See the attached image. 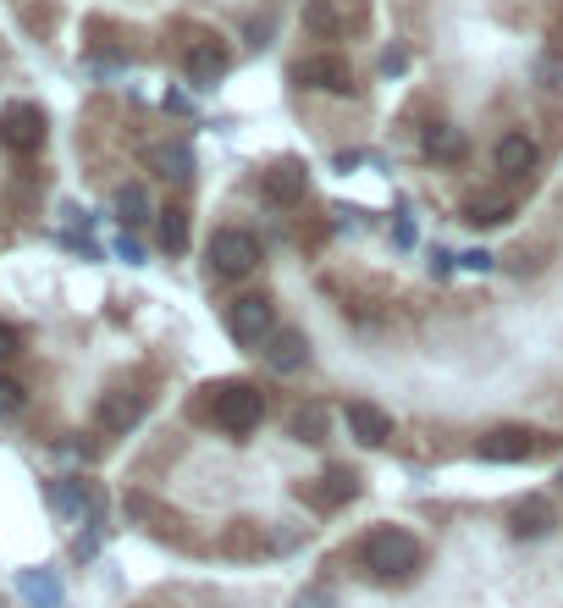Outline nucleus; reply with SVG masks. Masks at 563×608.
I'll return each mask as SVG.
<instances>
[{"label": "nucleus", "mask_w": 563, "mask_h": 608, "mask_svg": "<svg viewBox=\"0 0 563 608\" xmlns=\"http://www.w3.org/2000/svg\"><path fill=\"white\" fill-rule=\"evenodd\" d=\"M425 548L409 526H376L365 542H359V570L371 581H409L421 570Z\"/></svg>", "instance_id": "nucleus-1"}, {"label": "nucleus", "mask_w": 563, "mask_h": 608, "mask_svg": "<svg viewBox=\"0 0 563 608\" xmlns=\"http://www.w3.org/2000/svg\"><path fill=\"white\" fill-rule=\"evenodd\" d=\"M210 415H216L221 432L249 438L260 426V415H266V393L255 382H221V388H210Z\"/></svg>", "instance_id": "nucleus-2"}, {"label": "nucleus", "mask_w": 563, "mask_h": 608, "mask_svg": "<svg viewBox=\"0 0 563 608\" xmlns=\"http://www.w3.org/2000/svg\"><path fill=\"white\" fill-rule=\"evenodd\" d=\"M260 266V244L244 227H216L210 233V272L216 277H249Z\"/></svg>", "instance_id": "nucleus-3"}, {"label": "nucleus", "mask_w": 563, "mask_h": 608, "mask_svg": "<svg viewBox=\"0 0 563 608\" xmlns=\"http://www.w3.org/2000/svg\"><path fill=\"white\" fill-rule=\"evenodd\" d=\"M0 145L11 155H39L45 150V111L28 100H11L0 111Z\"/></svg>", "instance_id": "nucleus-4"}, {"label": "nucleus", "mask_w": 563, "mask_h": 608, "mask_svg": "<svg viewBox=\"0 0 563 608\" xmlns=\"http://www.w3.org/2000/svg\"><path fill=\"white\" fill-rule=\"evenodd\" d=\"M547 443L536 438V432H525V426H497V432H486L481 443H475V454L486 459V464H520V459L542 454Z\"/></svg>", "instance_id": "nucleus-5"}, {"label": "nucleus", "mask_w": 563, "mask_h": 608, "mask_svg": "<svg viewBox=\"0 0 563 608\" xmlns=\"http://www.w3.org/2000/svg\"><path fill=\"white\" fill-rule=\"evenodd\" d=\"M227 332L238 337V343H266L271 332H277V315H271V304L266 300H238L233 310H227Z\"/></svg>", "instance_id": "nucleus-6"}, {"label": "nucleus", "mask_w": 563, "mask_h": 608, "mask_svg": "<svg viewBox=\"0 0 563 608\" xmlns=\"http://www.w3.org/2000/svg\"><path fill=\"white\" fill-rule=\"evenodd\" d=\"M266 365L277 371V376H293V371H304V360H309V337L298 332V326H277L266 343Z\"/></svg>", "instance_id": "nucleus-7"}, {"label": "nucleus", "mask_w": 563, "mask_h": 608, "mask_svg": "<svg viewBox=\"0 0 563 608\" xmlns=\"http://www.w3.org/2000/svg\"><path fill=\"white\" fill-rule=\"evenodd\" d=\"M298 84H309V89H320V95H348V89H354L343 56H304V61H298Z\"/></svg>", "instance_id": "nucleus-8"}, {"label": "nucleus", "mask_w": 563, "mask_h": 608, "mask_svg": "<svg viewBox=\"0 0 563 608\" xmlns=\"http://www.w3.org/2000/svg\"><path fill=\"white\" fill-rule=\"evenodd\" d=\"M343 421H348V432H354L365 449H382V443L393 438V415H387L382 404H371V399H354V404L343 410Z\"/></svg>", "instance_id": "nucleus-9"}, {"label": "nucleus", "mask_w": 563, "mask_h": 608, "mask_svg": "<svg viewBox=\"0 0 563 608\" xmlns=\"http://www.w3.org/2000/svg\"><path fill=\"white\" fill-rule=\"evenodd\" d=\"M182 67H188L194 89H210V84L233 67V56H227V45H216V39H194V45H188V56H182Z\"/></svg>", "instance_id": "nucleus-10"}, {"label": "nucleus", "mask_w": 563, "mask_h": 608, "mask_svg": "<svg viewBox=\"0 0 563 608\" xmlns=\"http://www.w3.org/2000/svg\"><path fill=\"white\" fill-rule=\"evenodd\" d=\"M260 188H266V199H271V205H298V199H304V188H309V171H304L298 160H277V166L266 171V183H260Z\"/></svg>", "instance_id": "nucleus-11"}, {"label": "nucleus", "mask_w": 563, "mask_h": 608, "mask_svg": "<svg viewBox=\"0 0 563 608\" xmlns=\"http://www.w3.org/2000/svg\"><path fill=\"white\" fill-rule=\"evenodd\" d=\"M492 160H497V171H503V177H525V171H536L542 150H536V145H531L525 134H503V139H497V155H492Z\"/></svg>", "instance_id": "nucleus-12"}, {"label": "nucleus", "mask_w": 563, "mask_h": 608, "mask_svg": "<svg viewBox=\"0 0 563 608\" xmlns=\"http://www.w3.org/2000/svg\"><path fill=\"white\" fill-rule=\"evenodd\" d=\"M139 421H144V393H106V404H100V426L106 432H128Z\"/></svg>", "instance_id": "nucleus-13"}, {"label": "nucleus", "mask_w": 563, "mask_h": 608, "mask_svg": "<svg viewBox=\"0 0 563 608\" xmlns=\"http://www.w3.org/2000/svg\"><path fill=\"white\" fill-rule=\"evenodd\" d=\"M149 216H160V210L149 205V188H144V183H122V188H117V222H122V227H144Z\"/></svg>", "instance_id": "nucleus-14"}, {"label": "nucleus", "mask_w": 563, "mask_h": 608, "mask_svg": "<svg viewBox=\"0 0 563 608\" xmlns=\"http://www.w3.org/2000/svg\"><path fill=\"white\" fill-rule=\"evenodd\" d=\"M50 503H56L67 520H83V514H89V520H100V503H95L78 481H56V487H50Z\"/></svg>", "instance_id": "nucleus-15"}, {"label": "nucleus", "mask_w": 563, "mask_h": 608, "mask_svg": "<svg viewBox=\"0 0 563 608\" xmlns=\"http://www.w3.org/2000/svg\"><path fill=\"white\" fill-rule=\"evenodd\" d=\"M149 166H155L160 177H171V183H188V177H194V150H188V145H155V150H149Z\"/></svg>", "instance_id": "nucleus-16"}, {"label": "nucleus", "mask_w": 563, "mask_h": 608, "mask_svg": "<svg viewBox=\"0 0 563 608\" xmlns=\"http://www.w3.org/2000/svg\"><path fill=\"white\" fill-rule=\"evenodd\" d=\"M320 481H326V487H309V498H315L320 509H337V503H348V498L359 492V475H354V470H326Z\"/></svg>", "instance_id": "nucleus-17"}, {"label": "nucleus", "mask_w": 563, "mask_h": 608, "mask_svg": "<svg viewBox=\"0 0 563 608\" xmlns=\"http://www.w3.org/2000/svg\"><path fill=\"white\" fill-rule=\"evenodd\" d=\"M553 526H559V514H553L547 498H531V503L514 509V531H520V537H547Z\"/></svg>", "instance_id": "nucleus-18"}, {"label": "nucleus", "mask_w": 563, "mask_h": 608, "mask_svg": "<svg viewBox=\"0 0 563 608\" xmlns=\"http://www.w3.org/2000/svg\"><path fill=\"white\" fill-rule=\"evenodd\" d=\"M514 216V199L508 194H481V199H470V210H464V222H475V227H503Z\"/></svg>", "instance_id": "nucleus-19"}, {"label": "nucleus", "mask_w": 563, "mask_h": 608, "mask_svg": "<svg viewBox=\"0 0 563 608\" xmlns=\"http://www.w3.org/2000/svg\"><path fill=\"white\" fill-rule=\"evenodd\" d=\"M17 587H22V598H28L33 608H61V581L45 576V570H22Z\"/></svg>", "instance_id": "nucleus-20"}, {"label": "nucleus", "mask_w": 563, "mask_h": 608, "mask_svg": "<svg viewBox=\"0 0 563 608\" xmlns=\"http://www.w3.org/2000/svg\"><path fill=\"white\" fill-rule=\"evenodd\" d=\"M425 155L431 160H464V134L458 128H447V122H436V128H425Z\"/></svg>", "instance_id": "nucleus-21"}, {"label": "nucleus", "mask_w": 563, "mask_h": 608, "mask_svg": "<svg viewBox=\"0 0 563 608\" xmlns=\"http://www.w3.org/2000/svg\"><path fill=\"white\" fill-rule=\"evenodd\" d=\"M155 233H160V249H171V255H182L188 249V210H160V222H155Z\"/></svg>", "instance_id": "nucleus-22"}, {"label": "nucleus", "mask_w": 563, "mask_h": 608, "mask_svg": "<svg viewBox=\"0 0 563 608\" xmlns=\"http://www.w3.org/2000/svg\"><path fill=\"white\" fill-rule=\"evenodd\" d=\"M293 432H298L304 443H326V410H320V404L298 410V415H293Z\"/></svg>", "instance_id": "nucleus-23"}, {"label": "nucleus", "mask_w": 563, "mask_h": 608, "mask_svg": "<svg viewBox=\"0 0 563 608\" xmlns=\"http://www.w3.org/2000/svg\"><path fill=\"white\" fill-rule=\"evenodd\" d=\"M22 410H28V388L11 382V376H0V421H11V415H22Z\"/></svg>", "instance_id": "nucleus-24"}, {"label": "nucleus", "mask_w": 563, "mask_h": 608, "mask_svg": "<svg viewBox=\"0 0 563 608\" xmlns=\"http://www.w3.org/2000/svg\"><path fill=\"white\" fill-rule=\"evenodd\" d=\"M304 28H315V33H337V11H332V0H309V6H304Z\"/></svg>", "instance_id": "nucleus-25"}, {"label": "nucleus", "mask_w": 563, "mask_h": 608, "mask_svg": "<svg viewBox=\"0 0 563 608\" xmlns=\"http://www.w3.org/2000/svg\"><path fill=\"white\" fill-rule=\"evenodd\" d=\"M293 608H337V598H332V587H304Z\"/></svg>", "instance_id": "nucleus-26"}, {"label": "nucleus", "mask_w": 563, "mask_h": 608, "mask_svg": "<svg viewBox=\"0 0 563 608\" xmlns=\"http://www.w3.org/2000/svg\"><path fill=\"white\" fill-rule=\"evenodd\" d=\"M17 354H22V337H17V326L0 321V360H17Z\"/></svg>", "instance_id": "nucleus-27"}, {"label": "nucleus", "mask_w": 563, "mask_h": 608, "mask_svg": "<svg viewBox=\"0 0 563 608\" xmlns=\"http://www.w3.org/2000/svg\"><path fill=\"white\" fill-rule=\"evenodd\" d=\"M458 266L464 272H492V255L486 249H470V255H458Z\"/></svg>", "instance_id": "nucleus-28"}, {"label": "nucleus", "mask_w": 563, "mask_h": 608, "mask_svg": "<svg viewBox=\"0 0 563 608\" xmlns=\"http://www.w3.org/2000/svg\"><path fill=\"white\" fill-rule=\"evenodd\" d=\"M117 255H122L128 266H144V249H139V244H134V238H128V233L117 238Z\"/></svg>", "instance_id": "nucleus-29"}, {"label": "nucleus", "mask_w": 563, "mask_h": 608, "mask_svg": "<svg viewBox=\"0 0 563 608\" xmlns=\"http://www.w3.org/2000/svg\"><path fill=\"white\" fill-rule=\"evenodd\" d=\"M382 72H404V50H387L382 56Z\"/></svg>", "instance_id": "nucleus-30"}]
</instances>
